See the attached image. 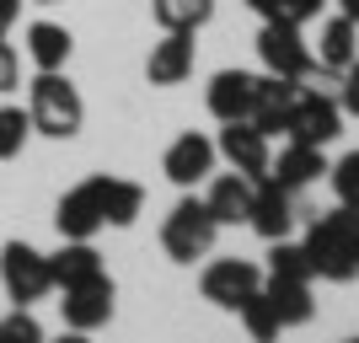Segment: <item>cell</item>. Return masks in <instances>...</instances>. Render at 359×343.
<instances>
[{"mask_svg": "<svg viewBox=\"0 0 359 343\" xmlns=\"http://www.w3.org/2000/svg\"><path fill=\"white\" fill-rule=\"evenodd\" d=\"M300 247L311 257V274H322V279H332V284L359 279V209L338 204V209H327V215H316Z\"/></svg>", "mask_w": 359, "mask_h": 343, "instance_id": "cell-1", "label": "cell"}, {"mask_svg": "<svg viewBox=\"0 0 359 343\" xmlns=\"http://www.w3.org/2000/svg\"><path fill=\"white\" fill-rule=\"evenodd\" d=\"M27 119H32L38 135L70 140V135H81L86 102H81V91L65 81V70H38V81L27 86Z\"/></svg>", "mask_w": 359, "mask_h": 343, "instance_id": "cell-2", "label": "cell"}, {"mask_svg": "<svg viewBox=\"0 0 359 343\" xmlns=\"http://www.w3.org/2000/svg\"><path fill=\"white\" fill-rule=\"evenodd\" d=\"M215 236H220V225H215V215L204 209V199L172 204V215H166V225H161V247H166L172 263H198V257H210Z\"/></svg>", "mask_w": 359, "mask_h": 343, "instance_id": "cell-3", "label": "cell"}, {"mask_svg": "<svg viewBox=\"0 0 359 343\" xmlns=\"http://www.w3.org/2000/svg\"><path fill=\"white\" fill-rule=\"evenodd\" d=\"M0 284H6V295L16 306H32V300H43L54 290V274H48V257L27 241H6L0 247Z\"/></svg>", "mask_w": 359, "mask_h": 343, "instance_id": "cell-4", "label": "cell"}, {"mask_svg": "<svg viewBox=\"0 0 359 343\" xmlns=\"http://www.w3.org/2000/svg\"><path fill=\"white\" fill-rule=\"evenodd\" d=\"M65 241H91L107 225V177H86L75 182L70 194L60 199V215H54Z\"/></svg>", "mask_w": 359, "mask_h": 343, "instance_id": "cell-5", "label": "cell"}, {"mask_svg": "<svg viewBox=\"0 0 359 343\" xmlns=\"http://www.w3.org/2000/svg\"><path fill=\"white\" fill-rule=\"evenodd\" d=\"M198 290H204V300H215L220 311H241V306L263 290V269H257V263H247V257H220V263H210V269H204Z\"/></svg>", "mask_w": 359, "mask_h": 343, "instance_id": "cell-6", "label": "cell"}, {"mask_svg": "<svg viewBox=\"0 0 359 343\" xmlns=\"http://www.w3.org/2000/svg\"><path fill=\"white\" fill-rule=\"evenodd\" d=\"M257 60L269 65V75H285V81H306L316 70V54L306 48L300 27H285V22H263L257 32Z\"/></svg>", "mask_w": 359, "mask_h": 343, "instance_id": "cell-7", "label": "cell"}, {"mask_svg": "<svg viewBox=\"0 0 359 343\" xmlns=\"http://www.w3.org/2000/svg\"><path fill=\"white\" fill-rule=\"evenodd\" d=\"M338 129H344V107L332 102V97H322V91L300 86L295 107H290L285 135L300 140V145H332V140H338Z\"/></svg>", "mask_w": 359, "mask_h": 343, "instance_id": "cell-8", "label": "cell"}, {"mask_svg": "<svg viewBox=\"0 0 359 343\" xmlns=\"http://www.w3.org/2000/svg\"><path fill=\"white\" fill-rule=\"evenodd\" d=\"M215 150H220L225 161L236 166L241 177H252V182H263L269 177V135L257 129V123H247V119H236V123H225L220 129V140H215Z\"/></svg>", "mask_w": 359, "mask_h": 343, "instance_id": "cell-9", "label": "cell"}, {"mask_svg": "<svg viewBox=\"0 0 359 343\" xmlns=\"http://www.w3.org/2000/svg\"><path fill=\"white\" fill-rule=\"evenodd\" d=\"M60 316H65V328L75 332H97L113 322V279H86V284H70L60 300Z\"/></svg>", "mask_w": 359, "mask_h": 343, "instance_id": "cell-10", "label": "cell"}, {"mask_svg": "<svg viewBox=\"0 0 359 343\" xmlns=\"http://www.w3.org/2000/svg\"><path fill=\"white\" fill-rule=\"evenodd\" d=\"M215 156H220V150H215V140H204V135H194V129H188V135H177L172 145H166L161 172L177 182V188H198V182L215 172Z\"/></svg>", "mask_w": 359, "mask_h": 343, "instance_id": "cell-11", "label": "cell"}, {"mask_svg": "<svg viewBox=\"0 0 359 343\" xmlns=\"http://www.w3.org/2000/svg\"><path fill=\"white\" fill-rule=\"evenodd\" d=\"M290 188H279V182H257L252 188V209H247V225H252L263 241H285L290 236V225H295V204H290Z\"/></svg>", "mask_w": 359, "mask_h": 343, "instance_id": "cell-12", "label": "cell"}, {"mask_svg": "<svg viewBox=\"0 0 359 343\" xmlns=\"http://www.w3.org/2000/svg\"><path fill=\"white\" fill-rule=\"evenodd\" d=\"M194 54H198L194 32H166L145 60L150 86H177V81H188V75H194Z\"/></svg>", "mask_w": 359, "mask_h": 343, "instance_id": "cell-13", "label": "cell"}, {"mask_svg": "<svg viewBox=\"0 0 359 343\" xmlns=\"http://www.w3.org/2000/svg\"><path fill=\"white\" fill-rule=\"evenodd\" d=\"M300 97V81H285V75H257V102H252V119L263 135H285L290 123V107Z\"/></svg>", "mask_w": 359, "mask_h": 343, "instance_id": "cell-14", "label": "cell"}, {"mask_svg": "<svg viewBox=\"0 0 359 343\" xmlns=\"http://www.w3.org/2000/svg\"><path fill=\"white\" fill-rule=\"evenodd\" d=\"M252 102H257V75L247 70H220L210 81V113L220 123H236V119H252Z\"/></svg>", "mask_w": 359, "mask_h": 343, "instance_id": "cell-15", "label": "cell"}, {"mask_svg": "<svg viewBox=\"0 0 359 343\" xmlns=\"http://www.w3.org/2000/svg\"><path fill=\"white\" fill-rule=\"evenodd\" d=\"M322 172H327L322 145H300V140H290V145L279 150V161H269V182H279V188H290V194L311 188Z\"/></svg>", "mask_w": 359, "mask_h": 343, "instance_id": "cell-16", "label": "cell"}, {"mask_svg": "<svg viewBox=\"0 0 359 343\" xmlns=\"http://www.w3.org/2000/svg\"><path fill=\"white\" fill-rule=\"evenodd\" d=\"M252 177H241V172H225V177L210 182V194H204V209L215 215V225H241L247 220V209H252Z\"/></svg>", "mask_w": 359, "mask_h": 343, "instance_id": "cell-17", "label": "cell"}, {"mask_svg": "<svg viewBox=\"0 0 359 343\" xmlns=\"http://www.w3.org/2000/svg\"><path fill=\"white\" fill-rule=\"evenodd\" d=\"M48 274H54V284H60V290L86 284V279H102V253H97L91 241H65L60 253L48 257Z\"/></svg>", "mask_w": 359, "mask_h": 343, "instance_id": "cell-18", "label": "cell"}, {"mask_svg": "<svg viewBox=\"0 0 359 343\" xmlns=\"http://www.w3.org/2000/svg\"><path fill=\"white\" fill-rule=\"evenodd\" d=\"M70 48H75V38L60 27V22H32L27 27V60L38 65V70H65Z\"/></svg>", "mask_w": 359, "mask_h": 343, "instance_id": "cell-19", "label": "cell"}, {"mask_svg": "<svg viewBox=\"0 0 359 343\" xmlns=\"http://www.w3.org/2000/svg\"><path fill=\"white\" fill-rule=\"evenodd\" d=\"M359 22H348V16H332L327 27H322V54H316V65H322V70H332V75H344L348 65L359 60L354 48H359Z\"/></svg>", "mask_w": 359, "mask_h": 343, "instance_id": "cell-20", "label": "cell"}, {"mask_svg": "<svg viewBox=\"0 0 359 343\" xmlns=\"http://www.w3.org/2000/svg\"><path fill=\"white\" fill-rule=\"evenodd\" d=\"M263 295L273 300V311L285 328H306L316 316V300H311V284H285V279H269L263 284Z\"/></svg>", "mask_w": 359, "mask_h": 343, "instance_id": "cell-21", "label": "cell"}, {"mask_svg": "<svg viewBox=\"0 0 359 343\" xmlns=\"http://www.w3.org/2000/svg\"><path fill=\"white\" fill-rule=\"evenodd\" d=\"M150 16L161 32H198L215 16V0H150Z\"/></svg>", "mask_w": 359, "mask_h": 343, "instance_id": "cell-22", "label": "cell"}, {"mask_svg": "<svg viewBox=\"0 0 359 343\" xmlns=\"http://www.w3.org/2000/svg\"><path fill=\"white\" fill-rule=\"evenodd\" d=\"M269 279H285V284H311V257H306V247H295V241H269Z\"/></svg>", "mask_w": 359, "mask_h": 343, "instance_id": "cell-23", "label": "cell"}, {"mask_svg": "<svg viewBox=\"0 0 359 343\" xmlns=\"http://www.w3.org/2000/svg\"><path fill=\"white\" fill-rule=\"evenodd\" d=\"M145 209V188L129 177H107V225H135Z\"/></svg>", "mask_w": 359, "mask_h": 343, "instance_id": "cell-24", "label": "cell"}, {"mask_svg": "<svg viewBox=\"0 0 359 343\" xmlns=\"http://www.w3.org/2000/svg\"><path fill=\"white\" fill-rule=\"evenodd\" d=\"M241 322H247V332H252V343H279V332H285V322H279V311H273V300L257 290L247 306H241Z\"/></svg>", "mask_w": 359, "mask_h": 343, "instance_id": "cell-25", "label": "cell"}, {"mask_svg": "<svg viewBox=\"0 0 359 343\" xmlns=\"http://www.w3.org/2000/svg\"><path fill=\"white\" fill-rule=\"evenodd\" d=\"M27 135H32L27 107H0V161H16L27 150Z\"/></svg>", "mask_w": 359, "mask_h": 343, "instance_id": "cell-26", "label": "cell"}, {"mask_svg": "<svg viewBox=\"0 0 359 343\" xmlns=\"http://www.w3.org/2000/svg\"><path fill=\"white\" fill-rule=\"evenodd\" d=\"M0 343H48V338H43V322L27 306H16V311L0 316Z\"/></svg>", "mask_w": 359, "mask_h": 343, "instance_id": "cell-27", "label": "cell"}, {"mask_svg": "<svg viewBox=\"0 0 359 343\" xmlns=\"http://www.w3.org/2000/svg\"><path fill=\"white\" fill-rule=\"evenodd\" d=\"M332 172V194H338V204L359 209V150H348L338 166H327Z\"/></svg>", "mask_w": 359, "mask_h": 343, "instance_id": "cell-28", "label": "cell"}, {"mask_svg": "<svg viewBox=\"0 0 359 343\" xmlns=\"http://www.w3.org/2000/svg\"><path fill=\"white\" fill-rule=\"evenodd\" d=\"M16 81H22V60H16V48L0 38V91H11Z\"/></svg>", "mask_w": 359, "mask_h": 343, "instance_id": "cell-29", "label": "cell"}, {"mask_svg": "<svg viewBox=\"0 0 359 343\" xmlns=\"http://www.w3.org/2000/svg\"><path fill=\"white\" fill-rule=\"evenodd\" d=\"M344 107H348V113L359 119V60L344 70Z\"/></svg>", "mask_w": 359, "mask_h": 343, "instance_id": "cell-30", "label": "cell"}, {"mask_svg": "<svg viewBox=\"0 0 359 343\" xmlns=\"http://www.w3.org/2000/svg\"><path fill=\"white\" fill-rule=\"evenodd\" d=\"M16 16H22V0H0V38L16 27Z\"/></svg>", "mask_w": 359, "mask_h": 343, "instance_id": "cell-31", "label": "cell"}, {"mask_svg": "<svg viewBox=\"0 0 359 343\" xmlns=\"http://www.w3.org/2000/svg\"><path fill=\"white\" fill-rule=\"evenodd\" d=\"M54 343H91V332H75V328H65V332H60Z\"/></svg>", "mask_w": 359, "mask_h": 343, "instance_id": "cell-32", "label": "cell"}, {"mask_svg": "<svg viewBox=\"0 0 359 343\" xmlns=\"http://www.w3.org/2000/svg\"><path fill=\"white\" fill-rule=\"evenodd\" d=\"M338 6H344V16H348V22H359V0H338Z\"/></svg>", "mask_w": 359, "mask_h": 343, "instance_id": "cell-33", "label": "cell"}, {"mask_svg": "<svg viewBox=\"0 0 359 343\" xmlns=\"http://www.w3.org/2000/svg\"><path fill=\"white\" fill-rule=\"evenodd\" d=\"M38 6H54V0H38Z\"/></svg>", "mask_w": 359, "mask_h": 343, "instance_id": "cell-34", "label": "cell"}, {"mask_svg": "<svg viewBox=\"0 0 359 343\" xmlns=\"http://www.w3.org/2000/svg\"><path fill=\"white\" fill-rule=\"evenodd\" d=\"M344 343H359V338H344Z\"/></svg>", "mask_w": 359, "mask_h": 343, "instance_id": "cell-35", "label": "cell"}]
</instances>
